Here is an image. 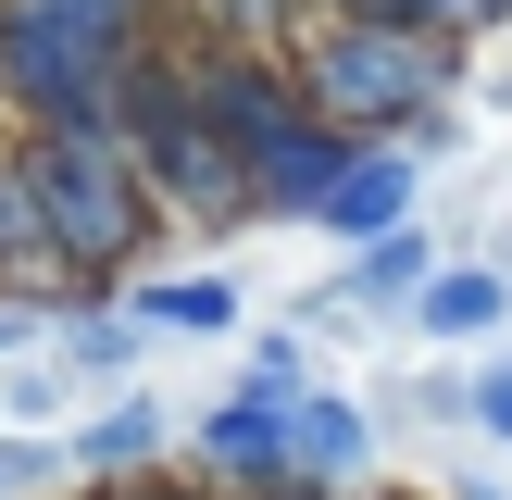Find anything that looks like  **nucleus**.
I'll use <instances>...</instances> for the list:
<instances>
[{
    "instance_id": "obj_1",
    "label": "nucleus",
    "mask_w": 512,
    "mask_h": 500,
    "mask_svg": "<svg viewBox=\"0 0 512 500\" xmlns=\"http://www.w3.org/2000/svg\"><path fill=\"white\" fill-rule=\"evenodd\" d=\"M150 50H163V0H0V113L25 138L113 125Z\"/></svg>"
},
{
    "instance_id": "obj_2",
    "label": "nucleus",
    "mask_w": 512,
    "mask_h": 500,
    "mask_svg": "<svg viewBox=\"0 0 512 500\" xmlns=\"http://www.w3.org/2000/svg\"><path fill=\"white\" fill-rule=\"evenodd\" d=\"M25 188H38V225H50V275H63V300H100L113 275L150 263V238H163V200H150L138 150L113 138V125H50V138H13Z\"/></svg>"
},
{
    "instance_id": "obj_3",
    "label": "nucleus",
    "mask_w": 512,
    "mask_h": 500,
    "mask_svg": "<svg viewBox=\"0 0 512 500\" xmlns=\"http://www.w3.org/2000/svg\"><path fill=\"white\" fill-rule=\"evenodd\" d=\"M450 75H463V38H425V25L325 13L313 38H300V88H313V113L350 125V138H413L425 113H450Z\"/></svg>"
},
{
    "instance_id": "obj_4",
    "label": "nucleus",
    "mask_w": 512,
    "mask_h": 500,
    "mask_svg": "<svg viewBox=\"0 0 512 500\" xmlns=\"http://www.w3.org/2000/svg\"><path fill=\"white\" fill-rule=\"evenodd\" d=\"M113 138L138 150V175H150V200H163V213H200V225H238V213H250V163L225 150V125L200 113L188 50H150V63L125 75Z\"/></svg>"
},
{
    "instance_id": "obj_5",
    "label": "nucleus",
    "mask_w": 512,
    "mask_h": 500,
    "mask_svg": "<svg viewBox=\"0 0 512 500\" xmlns=\"http://www.w3.org/2000/svg\"><path fill=\"white\" fill-rule=\"evenodd\" d=\"M288 413H300V400H263V388L213 400V413L188 425L200 475H213V488H238V500H275V488H288Z\"/></svg>"
},
{
    "instance_id": "obj_6",
    "label": "nucleus",
    "mask_w": 512,
    "mask_h": 500,
    "mask_svg": "<svg viewBox=\"0 0 512 500\" xmlns=\"http://www.w3.org/2000/svg\"><path fill=\"white\" fill-rule=\"evenodd\" d=\"M413 188H425V150H400V138H363V150H350V175H338V188H325V238H350V250H363V238H400V225H413Z\"/></svg>"
},
{
    "instance_id": "obj_7",
    "label": "nucleus",
    "mask_w": 512,
    "mask_h": 500,
    "mask_svg": "<svg viewBox=\"0 0 512 500\" xmlns=\"http://www.w3.org/2000/svg\"><path fill=\"white\" fill-rule=\"evenodd\" d=\"M288 475L325 488V500H350V488L375 475V413H363L350 388H313V400L288 413Z\"/></svg>"
},
{
    "instance_id": "obj_8",
    "label": "nucleus",
    "mask_w": 512,
    "mask_h": 500,
    "mask_svg": "<svg viewBox=\"0 0 512 500\" xmlns=\"http://www.w3.org/2000/svg\"><path fill=\"white\" fill-rule=\"evenodd\" d=\"M163 438H175V425H163V400H150V388H125V400H100V413L88 425H75V475H88V488H125V475H150V463H163Z\"/></svg>"
},
{
    "instance_id": "obj_9",
    "label": "nucleus",
    "mask_w": 512,
    "mask_h": 500,
    "mask_svg": "<svg viewBox=\"0 0 512 500\" xmlns=\"http://www.w3.org/2000/svg\"><path fill=\"white\" fill-rule=\"evenodd\" d=\"M313 25H325V0H188L200 50H263V63H300Z\"/></svg>"
},
{
    "instance_id": "obj_10",
    "label": "nucleus",
    "mask_w": 512,
    "mask_h": 500,
    "mask_svg": "<svg viewBox=\"0 0 512 500\" xmlns=\"http://www.w3.org/2000/svg\"><path fill=\"white\" fill-rule=\"evenodd\" d=\"M413 325L450 338V350H463V338H500V325H512V275L500 263H438V288L413 300Z\"/></svg>"
},
{
    "instance_id": "obj_11",
    "label": "nucleus",
    "mask_w": 512,
    "mask_h": 500,
    "mask_svg": "<svg viewBox=\"0 0 512 500\" xmlns=\"http://www.w3.org/2000/svg\"><path fill=\"white\" fill-rule=\"evenodd\" d=\"M125 313L163 325V338H225L238 325V275H150V288H125Z\"/></svg>"
},
{
    "instance_id": "obj_12",
    "label": "nucleus",
    "mask_w": 512,
    "mask_h": 500,
    "mask_svg": "<svg viewBox=\"0 0 512 500\" xmlns=\"http://www.w3.org/2000/svg\"><path fill=\"white\" fill-rule=\"evenodd\" d=\"M438 288V250H425V225H400V238H363L338 275V300H363V313H388V300H425Z\"/></svg>"
},
{
    "instance_id": "obj_13",
    "label": "nucleus",
    "mask_w": 512,
    "mask_h": 500,
    "mask_svg": "<svg viewBox=\"0 0 512 500\" xmlns=\"http://www.w3.org/2000/svg\"><path fill=\"white\" fill-rule=\"evenodd\" d=\"M138 338H150L138 313H113V300H75V313H63V375H125V363H138Z\"/></svg>"
},
{
    "instance_id": "obj_14",
    "label": "nucleus",
    "mask_w": 512,
    "mask_h": 500,
    "mask_svg": "<svg viewBox=\"0 0 512 500\" xmlns=\"http://www.w3.org/2000/svg\"><path fill=\"white\" fill-rule=\"evenodd\" d=\"M325 13H363V25H425V38H475V25H500L512 0H325Z\"/></svg>"
},
{
    "instance_id": "obj_15",
    "label": "nucleus",
    "mask_w": 512,
    "mask_h": 500,
    "mask_svg": "<svg viewBox=\"0 0 512 500\" xmlns=\"http://www.w3.org/2000/svg\"><path fill=\"white\" fill-rule=\"evenodd\" d=\"M63 475H75V450H63V438H25V425L0 438V500H50Z\"/></svg>"
},
{
    "instance_id": "obj_16",
    "label": "nucleus",
    "mask_w": 512,
    "mask_h": 500,
    "mask_svg": "<svg viewBox=\"0 0 512 500\" xmlns=\"http://www.w3.org/2000/svg\"><path fill=\"white\" fill-rule=\"evenodd\" d=\"M250 388H263V400H313V338H300V325L250 338Z\"/></svg>"
},
{
    "instance_id": "obj_17",
    "label": "nucleus",
    "mask_w": 512,
    "mask_h": 500,
    "mask_svg": "<svg viewBox=\"0 0 512 500\" xmlns=\"http://www.w3.org/2000/svg\"><path fill=\"white\" fill-rule=\"evenodd\" d=\"M463 425H475L488 450H512V363H488V375L463 388Z\"/></svg>"
},
{
    "instance_id": "obj_18",
    "label": "nucleus",
    "mask_w": 512,
    "mask_h": 500,
    "mask_svg": "<svg viewBox=\"0 0 512 500\" xmlns=\"http://www.w3.org/2000/svg\"><path fill=\"white\" fill-rule=\"evenodd\" d=\"M38 338V300H0V350H25Z\"/></svg>"
},
{
    "instance_id": "obj_19",
    "label": "nucleus",
    "mask_w": 512,
    "mask_h": 500,
    "mask_svg": "<svg viewBox=\"0 0 512 500\" xmlns=\"http://www.w3.org/2000/svg\"><path fill=\"white\" fill-rule=\"evenodd\" d=\"M88 500H200V488H150V475H125V488H88Z\"/></svg>"
}]
</instances>
